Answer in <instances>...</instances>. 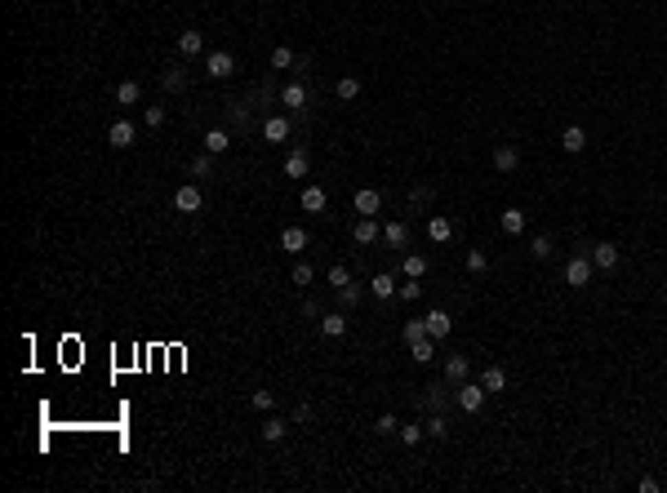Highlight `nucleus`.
<instances>
[{"instance_id":"39","label":"nucleus","mask_w":667,"mask_h":493,"mask_svg":"<svg viewBox=\"0 0 667 493\" xmlns=\"http://www.w3.org/2000/svg\"><path fill=\"white\" fill-rule=\"evenodd\" d=\"M400 334H405V343H418V338L427 334V320H405V329H400Z\"/></svg>"},{"instance_id":"8","label":"nucleus","mask_w":667,"mask_h":493,"mask_svg":"<svg viewBox=\"0 0 667 493\" xmlns=\"http://www.w3.org/2000/svg\"><path fill=\"white\" fill-rule=\"evenodd\" d=\"M352 240H356V244H374V240H383V222H378V218H356Z\"/></svg>"},{"instance_id":"22","label":"nucleus","mask_w":667,"mask_h":493,"mask_svg":"<svg viewBox=\"0 0 667 493\" xmlns=\"http://www.w3.org/2000/svg\"><path fill=\"white\" fill-rule=\"evenodd\" d=\"M481 387H485L490 395H499V391H507V374H503L499 365H485V374H481Z\"/></svg>"},{"instance_id":"14","label":"nucleus","mask_w":667,"mask_h":493,"mask_svg":"<svg viewBox=\"0 0 667 493\" xmlns=\"http://www.w3.org/2000/svg\"><path fill=\"white\" fill-rule=\"evenodd\" d=\"M107 142L116 151H125V147H134V125H129V120H116V125L107 129Z\"/></svg>"},{"instance_id":"33","label":"nucleus","mask_w":667,"mask_h":493,"mask_svg":"<svg viewBox=\"0 0 667 493\" xmlns=\"http://www.w3.org/2000/svg\"><path fill=\"white\" fill-rule=\"evenodd\" d=\"M422 426H427V435H436V440H445V435H449V418H445V413H431V418L427 422H422Z\"/></svg>"},{"instance_id":"25","label":"nucleus","mask_w":667,"mask_h":493,"mask_svg":"<svg viewBox=\"0 0 667 493\" xmlns=\"http://www.w3.org/2000/svg\"><path fill=\"white\" fill-rule=\"evenodd\" d=\"M467 374H472V365H467V356H449L445 360V378H449V382H467Z\"/></svg>"},{"instance_id":"11","label":"nucleus","mask_w":667,"mask_h":493,"mask_svg":"<svg viewBox=\"0 0 667 493\" xmlns=\"http://www.w3.org/2000/svg\"><path fill=\"white\" fill-rule=\"evenodd\" d=\"M289 134H294L289 116H267V120H262V138H267V142H285Z\"/></svg>"},{"instance_id":"13","label":"nucleus","mask_w":667,"mask_h":493,"mask_svg":"<svg viewBox=\"0 0 667 493\" xmlns=\"http://www.w3.org/2000/svg\"><path fill=\"white\" fill-rule=\"evenodd\" d=\"M298 200H303V209L307 214H325V205H330V196H325V187H303V196H298Z\"/></svg>"},{"instance_id":"40","label":"nucleus","mask_w":667,"mask_h":493,"mask_svg":"<svg viewBox=\"0 0 667 493\" xmlns=\"http://www.w3.org/2000/svg\"><path fill=\"white\" fill-rule=\"evenodd\" d=\"M249 404H253V409H262V413H271V409H276V395H271V391H253Z\"/></svg>"},{"instance_id":"37","label":"nucleus","mask_w":667,"mask_h":493,"mask_svg":"<svg viewBox=\"0 0 667 493\" xmlns=\"http://www.w3.org/2000/svg\"><path fill=\"white\" fill-rule=\"evenodd\" d=\"M161 84H165V89H169V93H178V89H183V84H187V76H183V71H178V67H169V71L161 76Z\"/></svg>"},{"instance_id":"30","label":"nucleus","mask_w":667,"mask_h":493,"mask_svg":"<svg viewBox=\"0 0 667 493\" xmlns=\"http://www.w3.org/2000/svg\"><path fill=\"white\" fill-rule=\"evenodd\" d=\"M400 271H405V276H414V280H422V276H427V258H422V253H405Z\"/></svg>"},{"instance_id":"2","label":"nucleus","mask_w":667,"mask_h":493,"mask_svg":"<svg viewBox=\"0 0 667 493\" xmlns=\"http://www.w3.org/2000/svg\"><path fill=\"white\" fill-rule=\"evenodd\" d=\"M174 209H178V214H201V209H205V192H201L196 183H183V187L174 192Z\"/></svg>"},{"instance_id":"19","label":"nucleus","mask_w":667,"mask_h":493,"mask_svg":"<svg viewBox=\"0 0 667 493\" xmlns=\"http://www.w3.org/2000/svg\"><path fill=\"white\" fill-rule=\"evenodd\" d=\"M280 249H285V253H303L307 249V231H303V227H285V231H280Z\"/></svg>"},{"instance_id":"4","label":"nucleus","mask_w":667,"mask_h":493,"mask_svg":"<svg viewBox=\"0 0 667 493\" xmlns=\"http://www.w3.org/2000/svg\"><path fill=\"white\" fill-rule=\"evenodd\" d=\"M352 209L361 214V218H374L383 209V192L378 187H361V192H356V200H352Z\"/></svg>"},{"instance_id":"23","label":"nucleus","mask_w":667,"mask_h":493,"mask_svg":"<svg viewBox=\"0 0 667 493\" xmlns=\"http://www.w3.org/2000/svg\"><path fill=\"white\" fill-rule=\"evenodd\" d=\"M227 147H231V134H227V129H205V151H210V156H223Z\"/></svg>"},{"instance_id":"44","label":"nucleus","mask_w":667,"mask_h":493,"mask_svg":"<svg viewBox=\"0 0 667 493\" xmlns=\"http://www.w3.org/2000/svg\"><path fill=\"white\" fill-rule=\"evenodd\" d=\"M143 120H147L152 129H161V125H165V107H147V111H143Z\"/></svg>"},{"instance_id":"6","label":"nucleus","mask_w":667,"mask_h":493,"mask_svg":"<svg viewBox=\"0 0 667 493\" xmlns=\"http://www.w3.org/2000/svg\"><path fill=\"white\" fill-rule=\"evenodd\" d=\"M205 71H210V76H214V80H227V76H231V71H236V58H231V54H227V49H214V54H210V58H205Z\"/></svg>"},{"instance_id":"29","label":"nucleus","mask_w":667,"mask_h":493,"mask_svg":"<svg viewBox=\"0 0 667 493\" xmlns=\"http://www.w3.org/2000/svg\"><path fill=\"white\" fill-rule=\"evenodd\" d=\"M138 98H143V84H138V80H120V84H116V102H125V107H134Z\"/></svg>"},{"instance_id":"16","label":"nucleus","mask_w":667,"mask_h":493,"mask_svg":"<svg viewBox=\"0 0 667 493\" xmlns=\"http://www.w3.org/2000/svg\"><path fill=\"white\" fill-rule=\"evenodd\" d=\"M405 240H409V227L400 222H383V244H392V249H405Z\"/></svg>"},{"instance_id":"1","label":"nucleus","mask_w":667,"mask_h":493,"mask_svg":"<svg viewBox=\"0 0 667 493\" xmlns=\"http://www.w3.org/2000/svg\"><path fill=\"white\" fill-rule=\"evenodd\" d=\"M591 276H596V267H591V253H574V258L565 262V284H569V289H587Z\"/></svg>"},{"instance_id":"31","label":"nucleus","mask_w":667,"mask_h":493,"mask_svg":"<svg viewBox=\"0 0 667 493\" xmlns=\"http://www.w3.org/2000/svg\"><path fill=\"white\" fill-rule=\"evenodd\" d=\"M294 49H289V45H276V49H271V71H285V67H294Z\"/></svg>"},{"instance_id":"9","label":"nucleus","mask_w":667,"mask_h":493,"mask_svg":"<svg viewBox=\"0 0 667 493\" xmlns=\"http://www.w3.org/2000/svg\"><path fill=\"white\" fill-rule=\"evenodd\" d=\"M494 169H499V174H516V169H521V151H516L512 142H499V147H494Z\"/></svg>"},{"instance_id":"32","label":"nucleus","mask_w":667,"mask_h":493,"mask_svg":"<svg viewBox=\"0 0 667 493\" xmlns=\"http://www.w3.org/2000/svg\"><path fill=\"white\" fill-rule=\"evenodd\" d=\"M467 271H472V276H485V271H490V253H485V249H467Z\"/></svg>"},{"instance_id":"45","label":"nucleus","mask_w":667,"mask_h":493,"mask_svg":"<svg viewBox=\"0 0 667 493\" xmlns=\"http://www.w3.org/2000/svg\"><path fill=\"white\" fill-rule=\"evenodd\" d=\"M392 431H400L396 413H383V418H378V435H392Z\"/></svg>"},{"instance_id":"35","label":"nucleus","mask_w":667,"mask_h":493,"mask_svg":"<svg viewBox=\"0 0 667 493\" xmlns=\"http://www.w3.org/2000/svg\"><path fill=\"white\" fill-rule=\"evenodd\" d=\"M192 178H214V156H210V151L192 160Z\"/></svg>"},{"instance_id":"42","label":"nucleus","mask_w":667,"mask_h":493,"mask_svg":"<svg viewBox=\"0 0 667 493\" xmlns=\"http://www.w3.org/2000/svg\"><path fill=\"white\" fill-rule=\"evenodd\" d=\"M330 284H334V293L347 289V284H352V271H347V267H330Z\"/></svg>"},{"instance_id":"24","label":"nucleus","mask_w":667,"mask_h":493,"mask_svg":"<svg viewBox=\"0 0 667 493\" xmlns=\"http://www.w3.org/2000/svg\"><path fill=\"white\" fill-rule=\"evenodd\" d=\"M427 236H431V240H436V244H445V240H449V236H454V222H449V218H445V214H436V218H427Z\"/></svg>"},{"instance_id":"20","label":"nucleus","mask_w":667,"mask_h":493,"mask_svg":"<svg viewBox=\"0 0 667 493\" xmlns=\"http://www.w3.org/2000/svg\"><path fill=\"white\" fill-rule=\"evenodd\" d=\"M307 174H312L307 151H289V156H285V178H307Z\"/></svg>"},{"instance_id":"17","label":"nucleus","mask_w":667,"mask_h":493,"mask_svg":"<svg viewBox=\"0 0 667 493\" xmlns=\"http://www.w3.org/2000/svg\"><path fill=\"white\" fill-rule=\"evenodd\" d=\"M525 218H530L525 209H516V205H507L499 222H503V231H507V236H525Z\"/></svg>"},{"instance_id":"3","label":"nucleus","mask_w":667,"mask_h":493,"mask_svg":"<svg viewBox=\"0 0 667 493\" xmlns=\"http://www.w3.org/2000/svg\"><path fill=\"white\" fill-rule=\"evenodd\" d=\"M485 387L481 382H458V409L463 413H481V404H485Z\"/></svg>"},{"instance_id":"46","label":"nucleus","mask_w":667,"mask_h":493,"mask_svg":"<svg viewBox=\"0 0 667 493\" xmlns=\"http://www.w3.org/2000/svg\"><path fill=\"white\" fill-rule=\"evenodd\" d=\"M294 284H312V267H307V262H298V267H294Z\"/></svg>"},{"instance_id":"15","label":"nucleus","mask_w":667,"mask_h":493,"mask_svg":"<svg viewBox=\"0 0 667 493\" xmlns=\"http://www.w3.org/2000/svg\"><path fill=\"white\" fill-rule=\"evenodd\" d=\"M370 293L378 302H387V298H396V276H392V271H378V276L370 280Z\"/></svg>"},{"instance_id":"26","label":"nucleus","mask_w":667,"mask_h":493,"mask_svg":"<svg viewBox=\"0 0 667 493\" xmlns=\"http://www.w3.org/2000/svg\"><path fill=\"white\" fill-rule=\"evenodd\" d=\"M285 435H289V422L285 418H276V413H271V418L262 422V440H267V444H280Z\"/></svg>"},{"instance_id":"41","label":"nucleus","mask_w":667,"mask_h":493,"mask_svg":"<svg viewBox=\"0 0 667 493\" xmlns=\"http://www.w3.org/2000/svg\"><path fill=\"white\" fill-rule=\"evenodd\" d=\"M530 253H534V258H552V240H547V236H534V240H530Z\"/></svg>"},{"instance_id":"36","label":"nucleus","mask_w":667,"mask_h":493,"mask_svg":"<svg viewBox=\"0 0 667 493\" xmlns=\"http://www.w3.org/2000/svg\"><path fill=\"white\" fill-rule=\"evenodd\" d=\"M418 293H422V284H418L414 276H405V284L396 289V298H400V302H418Z\"/></svg>"},{"instance_id":"5","label":"nucleus","mask_w":667,"mask_h":493,"mask_svg":"<svg viewBox=\"0 0 667 493\" xmlns=\"http://www.w3.org/2000/svg\"><path fill=\"white\" fill-rule=\"evenodd\" d=\"M618 258H623V253H618V244H614V240H600L596 249H591V267H596V271H614V267H618Z\"/></svg>"},{"instance_id":"21","label":"nucleus","mask_w":667,"mask_h":493,"mask_svg":"<svg viewBox=\"0 0 667 493\" xmlns=\"http://www.w3.org/2000/svg\"><path fill=\"white\" fill-rule=\"evenodd\" d=\"M321 334L325 338H343L347 334V316H343V311H325V316H321Z\"/></svg>"},{"instance_id":"12","label":"nucleus","mask_w":667,"mask_h":493,"mask_svg":"<svg viewBox=\"0 0 667 493\" xmlns=\"http://www.w3.org/2000/svg\"><path fill=\"white\" fill-rule=\"evenodd\" d=\"M583 147H587V129H578V125L561 129V151H565V156H578Z\"/></svg>"},{"instance_id":"27","label":"nucleus","mask_w":667,"mask_h":493,"mask_svg":"<svg viewBox=\"0 0 667 493\" xmlns=\"http://www.w3.org/2000/svg\"><path fill=\"white\" fill-rule=\"evenodd\" d=\"M409 356H414L418 365H427V360H436V338H431V334H422L418 343H409Z\"/></svg>"},{"instance_id":"28","label":"nucleus","mask_w":667,"mask_h":493,"mask_svg":"<svg viewBox=\"0 0 667 493\" xmlns=\"http://www.w3.org/2000/svg\"><path fill=\"white\" fill-rule=\"evenodd\" d=\"M334 93L343 102H356V98H361V76H343V80L334 84Z\"/></svg>"},{"instance_id":"7","label":"nucleus","mask_w":667,"mask_h":493,"mask_svg":"<svg viewBox=\"0 0 667 493\" xmlns=\"http://www.w3.org/2000/svg\"><path fill=\"white\" fill-rule=\"evenodd\" d=\"M178 54H183V58H201L205 54V32H196V27L178 32Z\"/></svg>"},{"instance_id":"34","label":"nucleus","mask_w":667,"mask_h":493,"mask_svg":"<svg viewBox=\"0 0 667 493\" xmlns=\"http://www.w3.org/2000/svg\"><path fill=\"white\" fill-rule=\"evenodd\" d=\"M427 435V426L422 422H409V426H400V444H409V449H418V440Z\"/></svg>"},{"instance_id":"10","label":"nucleus","mask_w":667,"mask_h":493,"mask_svg":"<svg viewBox=\"0 0 667 493\" xmlns=\"http://www.w3.org/2000/svg\"><path fill=\"white\" fill-rule=\"evenodd\" d=\"M422 320H427V334L431 338H436V343H440V338H449V334H454V316H449V311H427V316H422Z\"/></svg>"},{"instance_id":"43","label":"nucleus","mask_w":667,"mask_h":493,"mask_svg":"<svg viewBox=\"0 0 667 493\" xmlns=\"http://www.w3.org/2000/svg\"><path fill=\"white\" fill-rule=\"evenodd\" d=\"M227 116H231V125H245V120H249V107H245V102H227Z\"/></svg>"},{"instance_id":"38","label":"nucleus","mask_w":667,"mask_h":493,"mask_svg":"<svg viewBox=\"0 0 667 493\" xmlns=\"http://www.w3.org/2000/svg\"><path fill=\"white\" fill-rule=\"evenodd\" d=\"M338 302H343V307H347V311H352V307H356V302H361V284H356V280H352V284H347V289H338Z\"/></svg>"},{"instance_id":"18","label":"nucleus","mask_w":667,"mask_h":493,"mask_svg":"<svg viewBox=\"0 0 667 493\" xmlns=\"http://www.w3.org/2000/svg\"><path fill=\"white\" fill-rule=\"evenodd\" d=\"M280 107H289V111H303L307 107V89H303V84H285V89H280Z\"/></svg>"}]
</instances>
